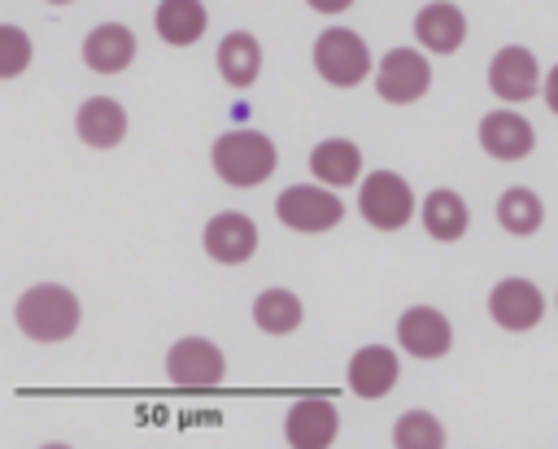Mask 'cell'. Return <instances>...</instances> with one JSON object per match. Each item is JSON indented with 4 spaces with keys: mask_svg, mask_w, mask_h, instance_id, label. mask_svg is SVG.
Masks as SVG:
<instances>
[{
    "mask_svg": "<svg viewBox=\"0 0 558 449\" xmlns=\"http://www.w3.org/2000/svg\"><path fill=\"white\" fill-rule=\"evenodd\" d=\"M545 105H549V109L558 113V65H554V70L545 74Z\"/></svg>",
    "mask_w": 558,
    "mask_h": 449,
    "instance_id": "484cf974",
    "label": "cell"
},
{
    "mask_svg": "<svg viewBox=\"0 0 558 449\" xmlns=\"http://www.w3.org/2000/svg\"><path fill=\"white\" fill-rule=\"evenodd\" d=\"M488 314L497 318V327L506 331H527L541 323L545 314V296L532 279H501L493 292H488Z\"/></svg>",
    "mask_w": 558,
    "mask_h": 449,
    "instance_id": "9c48e42d",
    "label": "cell"
},
{
    "mask_svg": "<svg viewBox=\"0 0 558 449\" xmlns=\"http://www.w3.org/2000/svg\"><path fill=\"white\" fill-rule=\"evenodd\" d=\"M414 35H418V44H423L427 52H458L462 39H466V17H462L458 4H449V0H432V4L418 9V17H414Z\"/></svg>",
    "mask_w": 558,
    "mask_h": 449,
    "instance_id": "2e32d148",
    "label": "cell"
},
{
    "mask_svg": "<svg viewBox=\"0 0 558 449\" xmlns=\"http://www.w3.org/2000/svg\"><path fill=\"white\" fill-rule=\"evenodd\" d=\"M310 170L327 187H344V183H353L362 174V148L353 139H323L310 153Z\"/></svg>",
    "mask_w": 558,
    "mask_h": 449,
    "instance_id": "d6986e66",
    "label": "cell"
},
{
    "mask_svg": "<svg viewBox=\"0 0 558 449\" xmlns=\"http://www.w3.org/2000/svg\"><path fill=\"white\" fill-rule=\"evenodd\" d=\"M275 161H279L275 144L262 131H248V126L222 131L218 144H214V170L231 187H257L262 179H270Z\"/></svg>",
    "mask_w": 558,
    "mask_h": 449,
    "instance_id": "7a4b0ae2",
    "label": "cell"
},
{
    "mask_svg": "<svg viewBox=\"0 0 558 449\" xmlns=\"http://www.w3.org/2000/svg\"><path fill=\"white\" fill-rule=\"evenodd\" d=\"M253 323L266 331V336H288L301 327V296L288 292V288H266L257 301H253Z\"/></svg>",
    "mask_w": 558,
    "mask_h": 449,
    "instance_id": "7402d4cb",
    "label": "cell"
},
{
    "mask_svg": "<svg viewBox=\"0 0 558 449\" xmlns=\"http://www.w3.org/2000/svg\"><path fill=\"white\" fill-rule=\"evenodd\" d=\"M545 218V205L532 187H506L501 201H497V222L510 231V235H532Z\"/></svg>",
    "mask_w": 558,
    "mask_h": 449,
    "instance_id": "603a6c76",
    "label": "cell"
},
{
    "mask_svg": "<svg viewBox=\"0 0 558 449\" xmlns=\"http://www.w3.org/2000/svg\"><path fill=\"white\" fill-rule=\"evenodd\" d=\"M74 126H78L83 144H92V148H113V144H122V135H126V109H122L118 100H109V96H92V100H83Z\"/></svg>",
    "mask_w": 558,
    "mask_h": 449,
    "instance_id": "e0dca14e",
    "label": "cell"
},
{
    "mask_svg": "<svg viewBox=\"0 0 558 449\" xmlns=\"http://www.w3.org/2000/svg\"><path fill=\"white\" fill-rule=\"evenodd\" d=\"M466 222H471L466 201L453 187H436V192L423 196V227H427L432 240H445V244L449 240H462L466 235Z\"/></svg>",
    "mask_w": 558,
    "mask_h": 449,
    "instance_id": "ffe728a7",
    "label": "cell"
},
{
    "mask_svg": "<svg viewBox=\"0 0 558 449\" xmlns=\"http://www.w3.org/2000/svg\"><path fill=\"white\" fill-rule=\"evenodd\" d=\"M0 48H4V65H0V74H4V78L22 74V65H26V57H31L26 31H22V26H13V22H4V26H0Z\"/></svg>",
    "mask_w": 558,
    "mask_h": 449,
    "instance_id": "d4e9b609",
    "label": "cell"
},
{
    "mask_svg": "<svg viewBox=\"0 0 558 449\" xmlns=\"http://www.w3.org/2000/svg\"><path fill=\"white\" fill-rule=\"evenodd\" d=\"M253 248H257V222L248 214L227 209V214H214L209 218V227H205V253L214 262L240 266V262L253 257Z\"/></svg>",
    "mask_w": 558,
    "mask_h": 449,
    "instance_id": "4fadbf2b",
    "label": "cell"
},
{
    "mask_svg": "<svg viewBox=\"0 0 558 449\" xmlns=\"http://www.w3.org/2000/svg\"><path fill=\"white\" fill-rule=\"evenodd\" d=\"M275 214L283 227L292 231H327L344 218V201L331 187H314V183H296L288 192H279Z\"/></svg>",
    "mask_w": 558,
    "mask_h": 449,
    "instance_id": "8992f818",
    "label": "cell"
},
{
    "mask_svg": "<svg viewBox=\"0 0 558 449\" xmlns=\"http://www.w3.org/2000/svg\"><path fill=\"white\" fill-rule=\"evenodd\" d=\"M357 209H362V218H366L371 227H379V231H397V227H405L410 214H414V192H410V183H405L401 174H392V170H375V174L362 179Z\"/></svg>",
    "mask_w": 558,
    "mask_h": 449,
    "instance_id": "277c9868",
    "label": "cell"
},
{
    "mask_svg": "<svg viewBox=\"0 0 558 449\" xmlns=\"http://www.w3.org/2000/svg\"><path fill=\"white\" fill-rule=\"evenodd\" d=\"M375 87L388 105H410L432 87V65L414 48H392V52H384V61L375 70Z\"/></svg>",
    "mask_w": 558,
    "mask_h": 449,
    "instance_id": "52a82bcc",
    "label": "cell"
},
{
    "mask_svg": "<svg viewBox=\"0 0 558 449\" xmlns=\"http://www.w3.org/2000/svg\"><path fill=\"white\" fill-rule=\"evenodd\" d=\"M397 340H401V349L414 353V357H440V353H449V344H453V327H449V318H445L440 310H432V305H410V310L397 318Z\"/></svg>",
    "mask_w": 558,
    "mask_h": 449,
    "instance_id": "7c38bea8",
    "label": "cell"
},
{
    "mask_svg": "<svg viewBox=\"0 0 558 449\" xmlns=\"http://www.w3.org/2000/svg\"><path fill=\"white\" fill-rule=\"evenodd\" d=\"M392 440H397V449H440L445 445V427L427 410H405L397 418V427H392Z\"/></svg>",
    "mask_w": 558,
    "mask_h": 449,
    "instance_id": "cb8c5ba5",
    "label": "cell"
},
{
    "mask_svg": "<svg viewBox=\"0 0 558 449\" xmlns=\"http://www.w3.org/2000/svg\"><path fill=\"white\" fill-rule=\"evenodd\" d=\"M310 9H318V13H340V9H349L353 0H305Z\"/></svg>",
    "mask_w": 558,
    "mask_h": 449,
    "instance_id": "4316f807",
    "label": "cell"
},
{
    "mask_svg": "<svg viewBox=\"0 0 558 449\" xmlns=\"http://www.w3.org/2000/svg\"><path fill=\"white\" fill-rule=\"evenodd\" d=\"M532 144H536V131H532V122H527L523 113H514V109H493V113L480 118V148H484L488 157H497V161H519V157L532 153Z\"/></svg>",
    "mask_w": 558,
    "mask_h": 449,
    "instance_id": "8fae6325",
    "label": "cell"
},
{
    "mask_svg": "<svg viewBox=\"0 0 558 449\" xmlns=\"http://www.w3.org/2000/svg\"><path fill=\"white\" fill-rule=\"evenodd\" d=\"M314 70L331 83V87H357L371 74V48L357 31L349 26H327L314 39Z\"/></svg>",
    "mask_w": 558,
    "mask_h": 449,
    "instance_id": "3957f363",
    "label": "cell"
},
{
    "mask_svg": "<svg viewBox=\"0 0 558 449\" xmlns=\"http://www.w3.org/2000/svg\"><path fill=\"white\" fill-rule=\"evenodd\" d=\"M166 375L174 379V388H192V392L218 388L222 375H227V357H222V349H218L214 340H205V336H183V340H174L170 353H166Z\"/></svg>",
    "mask_w": 558,
    "mask_h": 449,
    "instance_id": "5b68a950",
    "label": "cell"
},
{
    "mask_svg": "<svg viewBox=\"0 0 558 449\" xmlns=\"http://www.w3.org/2000/svg\"><path fill=\"white\" fill-rule=\"evenodd\" d=\"M218 74H222L231 87H248V83L262 74V44H257L248 31H231V35L218 44Z\"/></svg>",
    "mask_w": 558,
    "mask_h": 449,
    "instance_id": "44dd1931",
    "label": "cell"
},
{
    "mask_svg": "<svg viewBox=\"0 0 558 449\" xmlns=\"http://www.w3.org/2000/svg\"><path fill=\"white\" fill-rule=\"evenodd\" d=\"M153 22H157V35H161L166 44L183 48V44H196V39L205 35L209 13H205L201 0H161L157 13H153Z\"/></svg>",
    "mask_w": 558,
    "mask_h": 449,
    "instance_id": "ac0fdd59",
    "label": "cell"
},
{
    "mask_svg": "<svg viewBox=\"0 0 558 449\" xmlns=\"http://www.w3.org/2000/svg\"><path fill=\"white\" fill-rule=\"evenodd\" d=\"M17 327L39 340V344H57L70 340L78 331V296L61 283H35L17 296Z\"/></svg>",
    "mask_w": 558,
    "mask_h": 449,
    "instance_id": "6da1fadb",
    "label": "cell"
},
{
    "mask_svg": "<svg viewBox=\"0 0 558 449\" xmlns=\"http://www.w3.org/2000/svg\"><path fill=\"white\" fill-rule=\"evenodd\" d=\"M48 4H70V0H48Z\"/></svg>",
    "mask_w": 558,
    "mask_h": 449,
    "instance_id": "83f0119b",
    "label": "cell"
},
{
    "mask_svg": "<svg viewBox=\"0 0 558 449\" xmlns=\"http://www.w3.org/2000/svg\"><path fill=\"white\" fill-rule=\"evenodd\" d=\"M83 61L96 74H122L135 61V35L122 22H100L83 39Z\"/></svg>",
    "mask_w": 558,
    "mask_h": 449,
    "instance_id": "5bb4252c",
    "label": "cell"
},
{
    "mask_svg": "<svg viewBox=\"0 0 558 449\" xmlns=\"http://www.w3.org/2000/svg\"><path fill=\"white\" fill-rule=\"evenodd\" d=\"M488 87H493L497 100H510V105L532 100L536 87H541V65H536V57H532L523 44H506V48L488 61Z\"/></svg>",
    "mask_w": 558,
    "mask_h": 449,
    "instance_id": "ba28073f",
    "label": "cell"
},
{
    "mask_svg": "<svg viewBox=\"0 0 558 449\" xmlns=\"http://www.w3.org/2000/svg\"><path fill=\"white\" fill-rule=\"evenodd\" d=\"M336 427H340V414L323 397L292 401L288 405V418H283V432H288V445L292 449H327L336 440Z\"/></svg>",
    "mask_w": 558,
    "mask_h": 449,
    "instance_id": "30bf717a",
    "label": "cell"
},
{
    "mask_svg": "<svg viewBox=\"0 0 558 449\" xmlns=\"http://www.w3.org/2000/svg\"><path fill=\"white\" fill-rule=\"evenodd\" d=\"M397 375H401V362H397V353L388 344H366V349H357L349 357V388L357 397H366V401L392 392Z\"/></svg>",
    "mask_w": 558,
    "mask_h": 449,
    "instance_id": "9a60e30c",
    "label": "cell"
}]
</instances>
